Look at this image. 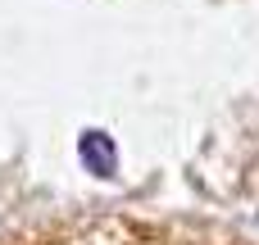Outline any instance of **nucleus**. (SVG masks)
Segmentation results:
<instances>
[{"label":"nucleus","instance_id":"obj_1","mask_svg":"<svg viewBox=\"0 0 259 245\" xmlns=\"http://www.w3.org/2000/svg\"><path fill=\"white\" fill-rule=\"evenodd\" d=\"M77 159L87 164V173L96 177H114L118 173V150H114V136L100 132V127H87L77 136Z\"/></svg>","mask_w":259,"mask_h":245}]
</instances>
